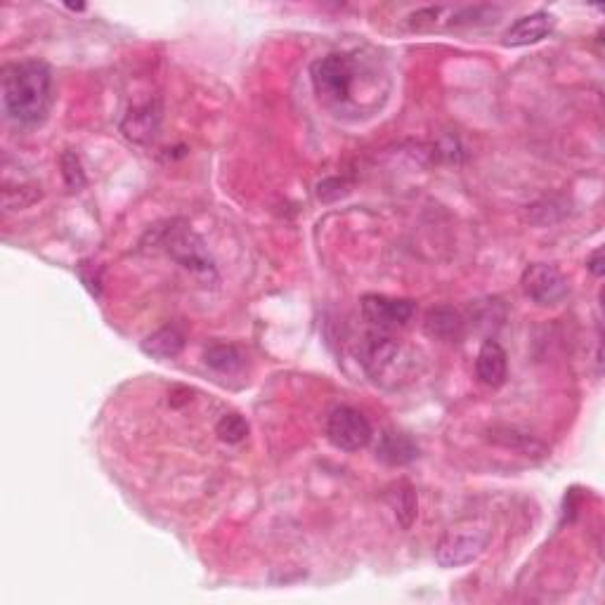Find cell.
<instances>
[{
	"label": "cell",
	"instance_id": "3",
	"mask_svg": "<svg viewBox=\"0 0 605 605\" xmlns=\"http://www.w3.org/2000/svg\"><path fill=\"white\" fill-rule=\"evenodd\" d=\"M364 367L374 381H390V386H395L400 379H407L412 374L414 355L402 348L395 338L383 334V331H374L369 336L367 350H364Z\"/></svg>",
	"mask_w": 605,
	"mask_h": 605
},
{
	"label": "cell",
	"instance_id": "17",
	"mask_svg": "<svg viewBox=\"0 0 605 605\" xmlns=\"http://www.w3.org/2000/svg\"><path fill=\"white\" fill-rule=\"evenodd\" d=\"M490 440L497 442V445H502V447H509V450H518V452H544L542 442H537L528 433L516 431V428H492V431H490Z\"/></svg>",
	"mask_w": 605,
	"mask_h": 605
},
{
	"label": "cell",
	"instance_id": "2",
	"mask_svg": "<svg viewBox=\"0 0 605 605\" xmlns=\"http://www.w3.org/2000/svg\"><path fill=\"white\" fill-rule=\"evenodd\" d=\"M492 532L480 520H459L442 532L435 544V563L440 568H461L485 554Z\"/></svg>",
	"mask_w": 605,
	"mask_h": 605
},
{
	"label": "cell",
	"instance_id": "5",
	"mask_svg": "<svg viewBox=\"0 0 605 605\" xmlns=\"http://www.w3.org/2000/svg\"><path fill=\"white\" fill-rule=\"evenodd\" d=\"M161 244L166 246L168 256L175 263H180L182 268L197 272V275H216V265H213V258L206 249L204 239L185 223H173L171 227H166Z\"/></svg>",
	"mask_w": 605,
	"mask_h": 605
},
{
	"label": "cell",
	"instance_id": "8",
	"mask_svg": "<svg viewBox=\"0 0 605 605\" xmlns=\"http://www.w3.org/2000/svg\"><path fill=\"white\" fill-rule=\"evenodd\" d=\"M416 312V303L407 301V298H388V296H364L362 298V315L364 320L376 331H388L407 327L412 322Z\"/></svg>",
	"mask_w": 605,
	"mask_h": 605
},
{
	"label": "cell",
	"instance_id": "9",
	"mask_svg": "<svg viewBox=\"0 0 605 605\" xmlns=\"http://www.w3.org/2000/svg\"><path fill=\"white\" fill-rule=\"evenodd\" d=\"M159 128H161V104L156 100L133 104L121 121L123 135H126L128 140L138 142V145L152 142L156 135H159Z\"/></svg>",
	"mask_w": 605,
	"mask_h": 605
},
{
	"label": "cell",
	"instance_id": "10",
	"mask_svg": "<svg viewBox=\"0 0 605 605\" xmlns=\"http://www.w3.org/2000/svg\"><path fill=\"white\" fill-rule=\"evenodd\" d=\"M551 29H554V17L549 12H532V15L520 17L516 24L506 29L504 45L506 48H525V45L539 43L542 38L549 36Z\"/></svg>",
	"mask_w": 605,
	"mask_h": 605
},
{
	"label": "cell",
	"instance_id": "1",
	"mask_svg": "<svg viewBox=\"0 0 605 605\" xmlns=\"http://www.w3.org/2000/svg\"><path fill=\"white\" fill-rule=\"evenodd\" d=\"M55 102V81L45 62L24 60L3 67V109L19 126H38Z\"/></svg>",
	"mask_w": 605,
	"mask_h": 605
},
{
	"label": "cell",
	"instance_id": "11",
	"mask_svg": "<svg viewBox=\"0 0 605 605\" xmlns=\"http://www.w3.org/2000/svg\"><path fill=\"white\" fill-rule=\"evenodd\" d=\"M476 374L487 388H502L509 376V357L497 341H485L476 360Z\"/></svg>",
	"mask_w": 605,
	"mask_h": 605
},
{
	"label": "cell",
	"instance_id": "4",
	"mask_svg": "<svg viewBox=\"0 0 605 605\" xmlns=\"http://www.w3.org/2000/svg\"><path fill=\"white\" fill-rule=\"evenodd\" d=\"M355 74H357L355 60L350 55H343V52H334V55L322 57V60H317L310 69L315 93L320 95L324 102H334V104H341L348 100L350 90H353V83H355Z\"/></svg>",
	"mask_w": 605,
	"mask_h": 605
},
{
	"label": "cell",
	"instance_id": "15",
	"mask_svg": "<svg viewBox=\"0 0 605 605\" xmlns=\"http://www.w3.org/2000/svg\"><path fill=\"white\" fill-rule=\"evenodd\" d=\"M390 506L395 511V520L402 530H409L414 525L416 516H419V499H416V490L412 483L400 480L398 485L390 492Z\"/></svg>",
	"mask_w": 605,
	"mask_h": 605
},
{
	"label": "cell",
	"instance_id": "7",
	"mask_svg": "<svg viewBox=\"0 0 605 605\" xmlns=\"http://www.w3.org/2000/svg\"><path fill=\"white\" fill-rule=\"evenodd\" d=\"M520 286H523L525 296H528L530 301H535L537 305H546V308L563 303L570 291L568 279L561 275V270L549 263L528 265V268L523 270V277H520Z\"/></svg>",
	"mask_w": 605,
	"mask_h": 605
},
{
	"label": "cell",
	"instance_id": "16",
	"mask_svg": "<svg viewBox=\"0 0 605 605\" xmlns=\"http://www.w3.org/2000/svg\"><path fill=\"white\" fill-rule=\"evenodd\" d=\"M204 360L211 369H216L220 374H237L244 367V355L237 346L230 343H216L204 353Z\"/></svg>",
	"mask_w": 605,
	"mask_h": 605
},
{
	"label": "cell",
	"instance_id": "12",
	"mask_svg": "<svg viewBox=\"0 0 605 605\" xmlns=\"http://www.w3.org/2000/svg\"><path fill=\"white\" fill-rule=\"evenodd\" d=\"M464 317L450 305H438L431 308L424 317V331L426 336L438 338V341H457L464 334Z\"/></svg>",
	"mask_w": 605,
	"mask_h": 605
},
{
	"label": "cell",
	"instance_id": "19",
	"mask_svg": "<svg viewBox=\"0 0 605 605\" xmlns=\"http://www.w3.org/2000/svg\"><path fill=\"white\" fill-rule=\"evenodd\" d=\"M60 164H62L64 182H67L69 190H74V192L81 190V187L86 185V173H83V166H81V159H78V154L67 149V152L62 154Z\"/></svg>",
	"mask_w": 605,
	"mask_h": 605
},
{
	"label": "cell",
	"instance_id": "20",
	"mask_svg": "<svg viewBox=\"0 0 605 605\" xmlns=\"http://www.w3.org/2000/svg\"><path fill=\"white\" fill-rule=\"evenodd\" d=\"M601 256H603V251H601V249H596V251L591 253V256L587 258V268L591 270V275H594V277H603V263H601Z\"/></svg>",
	"mask_w": 605,
	"mask_h": 605
},
{
	"label": "cell",
	"instance_id": "6",
	"mask_svg": "<svg viewBox=\"0 0 605 605\" xmlns=\"http://www.w3.org/2000/svg\"><path fill=\"white\" fill-rule=\"evenodd\" d=\"M327 438L336 450L360 452L372 442V424L360 409L336 407L327 419Z\"/></svg>",
	"mask_w": 605,
	"mask_h": 605
},
{
	"label": "cell",
	"instance_id": "14",
	"mask_svg": "<svg viewBox=\"0 0 605 605\" xmlns=\"http://www.w3.org/2000/svg\"><path fill=\"white\" fill-rule=\"evenodd\" d=\"M182 348H185V334L175 327L154 331L152 336H147L145 341H142V350H145L147 355L156 357V360H173V357L182 353Z\"/></svg>",
	"mask_w": 605,
	"mask_h": 605
},
{
	"label": "cell",
	"instance_id": "13",
	"mask_svg": "<svg viewBox=\"0 0 605 605\" xmlns=\"http://www.w3.org/2000/svg\"><path fill=\"white\" fill-rule=\"evenodd\" d=\"M376 457L388 466H405L419 457V445L405 433L388 431L381 435L379 447H376Z\"/></svg>",
	"mask_w": 605,
	"mask_h": 605
},
{
	"label": "cell",
	"instance_id": "18",
	"mask_svg": "<svg viewBox=\"0 0 605 605\" xmlns=\"http://www.w3.org/2000/svg\"><path fill=\"white\" fill-rule=\"evenodd\" d=\"M216 433L227 445H237V442L246 440V435H249V421L239 414H225L216 424Z\"/></svg>",
	"mask_w": 605,
	"mask_h": 605
}]
</instances>
